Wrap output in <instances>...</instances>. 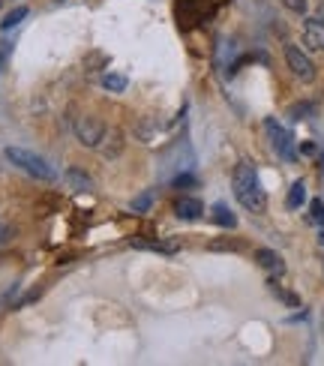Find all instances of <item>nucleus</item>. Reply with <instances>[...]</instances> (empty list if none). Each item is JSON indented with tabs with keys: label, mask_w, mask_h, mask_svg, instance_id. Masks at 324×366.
<instances>
[{
	"label": "nucleus",
	"mask_w": 324,
	"mask_h": 366,
	"mask_svg": "<svg viewBox=\"0 0 324 366\" xmlns=\"http://www.w3.org/2000/svg\"><path fill=\"white\" fill-rule=\"evenodd\" d=\"M231 186H234L237 201L249 210V214H264L267 210V195H264V189H261V183H258L255 168H252L249 162H240V166L234 168Z\"/></svg>",
	"instance_id": "obj_1"
},
{
	"label": "nucleus",
	"mask_w": 324,
	"mask_h": 366,
	"mask_svg": "<svg viewBox=\"0 0 324 366\" xmlns=\"http://www.w3.org/2000/svg\"><path fill=\"white\" fill-rule=\"evenodd\" d=\"M6 159L12 162V166H18L21 171H27L30 177H36V180H54L57 177L48 162H45L42 157H36V153H30V150H24V148H6Z\"/></svg>",
	"instance_id": "obj_2"
},
{
	"label": "nucleus",
	"mask_w": 324,
	"mask_h": 366,
	"mask_svg": "<svg viewBox=\"0 0 324 366\" xmlns=\"http://www.w3.org/2000/svg\"><path fill=\"white\" fill-rule=\"evenodd\" d=\"M264 132H267L270 144H273V150H276L282 159L291 162V159L297 157V153H294V141H291V135H288V132L282 130V123H279V121L267 117V121H264Z\"/></svg>",
	"instance_id": "obj_3"
},
{
	"label": "nucleus",
	"mask_w": 324,
	"mask_h": 366,
	"mask_svg": "<svg viewBox=\"0 0 324 366\" xmlns=\"http://www.w3.org/2000/svg\"><path fill=\"white\" fill-rule=\"evenodd\" d=\"M75 135H78V141L84 144V148H99L105 139V126L99 117L93 114H87V117H78L75 121Z\"/></svg>",
	"instance_id": "obj_4"
},
{
	"label": "nucleus",
	"mask_w": 324,
	"mask_h": 366,
	"mask_svg": "<svg viewBox=\"0 0 324 366\" xmlns=\"http://www.w3.org/2000/svg\"><path fill=\"white\" fill-rule=\"evenodd\" d=\"M285 63H288V69L294 72L300 81H312L315 78V67H312V60L306 58V54L297 49V45H288L285 49Z\"/></svg>",
	"instance_id": "obj_5"
},
{
	"label": "nucleus",
	"mask_w": 324,
	"mask_h": 366,
	"mask_svg": "<svg viewBox=\"0 0 324 366\" xmlns=\"http://www.w3.org/2000/svg\"><path fill=\"white\" fill-rule=\"evenodd\" d=\"M303 45L312 51H324V21L321 18H312V21L303 24Z\"/></svg>",
	"instance_id": "obj_6"
},
{
	"label": "nucleus",
	"mask_w": 324,
	"mask_h": 366,
	"mask_svg": "<svg viewBox=\"0 0 324 366\" xmlns=\"http://www.w3.org/2000/svg\"><path fill=\"white\" fill-rule=\"evenodd\" d=\"M174 214L180 219H189V223H192V219H198V216L204 214V204L198 198H192V195H183V198L174 201Z\"/></svg>",
	"instance_id": "obj_7"
},
{
	"label": "nucleus",
	"mask_w": 324,
	"mask_h": 366,
	"mask_svg": "<svg viewBox=\"0 0 324 366\" xmlns=\"http://www.w3.org/2000/svg\"><path fill=\"white\" fill-rule=\"evenodd\" d=\"M255 261H258L267 273H273V277L285 273V264H282V259H279V255H276L273 250H258V252H255Z\"/></svg>",
	"instance_id": "obj_8"
},
{
	"label": "nucleus",
	"mask_w": 324,
	"mask_h": 366,
	"mask_svg": "<svg viewBox=\"0 0 324 366\" xmlns=\"http://www.w3.org/2000/svg\"><path fill=\"white\" fill-rule=\"evenodd\" d=\"M66 180L72 183V189H75V192H93V180H90L87 175H81L78 168H69L66 171Z\"/></svg>",
	"instance_id": "obj_9"
},
{
	"label": "nucleus",
	"mask_w": 324,
	"mask_h": 366,
	"mask_svg": "<svg viewBox=\"0 0 324 366\" xmlns=\"http://www.w3.org/2000/svg\"><path fill=\"white\" fill-rule=\"evenodd\" d=\"M210 216H213V223L222 225V228H234V225H237V216H234L225 204H213V214Z\"/></svg>",
	"instance_id": "obj_10"
},
{
	"label": "nucleus",
	"mask_w": 324,
	"mask_h": 366,
	"mask_svg": "<svg viewBox=\"0 0 324 366\" xmlns=\"http://www.w3.org/2000/svg\"><path fill=\"white\" fill-rule=\"evenodd\" d=\"M303 192H306V183L297 180L294 186H291V192H288V207H291V210L300 207V204H303Z\"/></svg>",
	"instance_id": "obj_11"
},
{
	"label": "nucleus",
	"mask_w": 324,
	"mask_h": 366,
	"mask_svg": "<svg viewBox=\"0 0 324 366\" xmlns=\"http://www.w3.org/2000/svg\"><path fill=\"white\" fill-rule=\"evenodd\" d=\"M24 15H27V6H18V9H12V12H9V15L3 18V21H0V27H3V31H12V27H15L18 21H21Z\"/></svg>",
	"instance_id": "obj_12"
},
{
	"label": "nucleus",
	"mask_w": 324,
	"mask_h": 366,
	"mask_svg": "<svg viewBox=\"0 0 324 366\" xmlns=\"http://www.w3.org/2000/svg\"><path fill=\"white\" fill-rule=\"evenodd\" d=\"M102 87L105 90H123L126 87V78L117 76V72H108V76H102Z\"/></svg>",
	"instance_id": "obj_13"
},
{
	"label": "nucleus",
	"mask_w": 324,
	"mask_h": 366,
	"mask_svg": "<svg viewBox=\"0 0 324 366\" xmlns=\"http://www.w3.org/2000/svg\"><path fill=\"white\" fill-rule=\"evenodd\" d=\"M309 216H312L315 225H324V201H318V198L312 201V204H309Z\"/></svg>",
	"instance_id": "obj_14"
},
{
	"label": "nucleus",
	"mask_w": 324,
	"mask_h": 366,
	"mask_svg": "<svg viewBox=\"0 0 324 366\" xmlns=\"http://www.w3.org/2000/svg\"><path fill=\"white\" fill-rule=\"evenodd\" d=\"M282 3L291 9V12H297V15H303L306 12V0H282Z\"/></svg>",
	"instance_id": "obj_15"
},
{
	"label": "nucleus",
	"mask_w": 324,
	"mask_h": 366,
	"mask_svg": "<svg viewBox=\"0 0 324 366\" xmlns=\"http://www.w3.org/2000/svg\"><path fill=\"white\" fill-rule=\"evenodd\" d=\"M147 207H150V195H141L132 201V210H147Z\"/></svg>",
	"instance_id": "obj_16"
},
{
	"label": "nucleus",
	"mask_w": 324,
	"mask_h": 366,
	"mask_svg": "<svg viewBox=\"0 0 324 366\" xmlns=\"http://www.w3.org/2000/svg\"><path fill=\"white\" fill-rule=\"evenodd\" d=\"M309 112H312V105H294V108H291V117H297V121H303L300 114H309Z\"/></svg>",
	"instance_id": "obj_17"
},
{
	"label": "nucleus",
	"mask_w": 324,
	"mask_h": 366,
	"mask_svg": "<svg viewBox=\"0 0 324 366\" xmlns=\"http://www.w3.org/2000/svg\"><path fill=\"white\" fill-rule=\"evenodd\" d=\"M192 183H195L192 175H183V177H177V180H174V186H192Z\"/></svg>",
	"instance_id": "obj_18"
},
{
	"label": "nucleus",
	"mask_w": 324,
	"mask_h": 366,
	"mask_svg": "<svg viewBox=\"0 0 324 366\" xmlns=\"http://www.w3.org/2000/svg\"><path fill=\"white\" fill-rule=\"evenodd\" d=\"M6 54H9V45H6V42H0V63L6 60Z\"/></svg>",
	"instance_id": "obj_19"
},
{
	"label": "nucleus",
	"mask_w": 324,
	"mask_h": 366,
	"mask_svg": "<svg viewBox=\"0 0 324 366\" xmlns=\"http://www.w3.org/2000/svg\"><path fill=\"white\" fill-rule=\"evenodd\" d=\"M6 241H9V232H6V228H3V225H0V246H3Z\"/></svg>",
	"instance_id": "obj_20"
},
{
	"label": "nucleus",
	"mask_w": 324,
	"mask_h": 366,
	"mask_svg": "<svg viewBox=\"0 0 324 366\" xmlns=\"http://www.w3.org/2000/svg\"><path fill=\"white\" fill-rule=\"evenodd\" d=\"M318 18H321V21H324V3L318 6Z\"/></svg>",
	"instance_id": "obj_21"
}]
</instances>
